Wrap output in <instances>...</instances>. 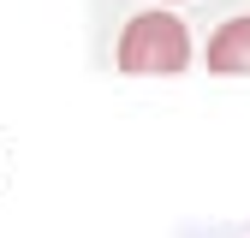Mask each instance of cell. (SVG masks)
Returning a JSON list of instances; mask_svg holds the SVG:
<instances>
[{
    "label": "cell",
    "instance_id": "1",
    "mask_svg": "<svg viewBox=\"0 0 250 238\" xmlns=\"http://www.w3.org/2000/svg\"><path fill=\"white\" fill-rule=\"evenodd\" d=\"M191 66V36H185V18L173 12H137L119 30V72L137 78H167Z\"/></svg>",
    "mask_w": 250,
    "mask_h": 238
},
{
    "label": "cell",
    "instance_id": "2",
    "mask_svg": "<svg viewBox=\"0 0 250 238\" xmlns=\"http://www.w3.org/2000/svg\"><path fill=\"white\" fill-rule=\"evenodd\" d=\"M208 66L221 72V78H250V12L244 18H227L208 36Z\"/></svg>",
    "mask_w": 250,
    "mask_h": 238
}]
</instances>
